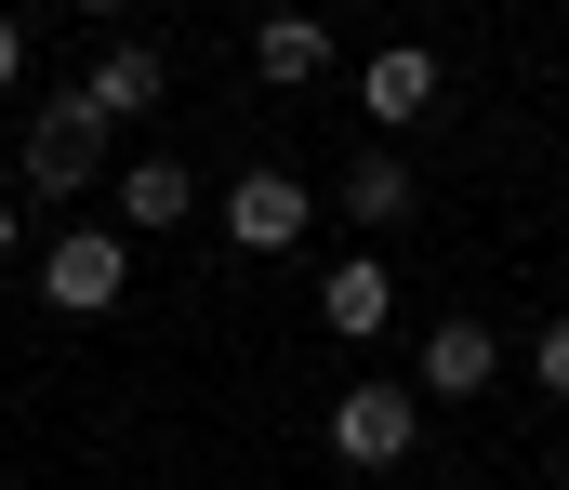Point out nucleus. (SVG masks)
Masks as SVG:
<instances>
[{"label": "nucleus", "instance_id": "nucleus-1", "mask_svg": "<svg viewBox=\"0 0 569 490\" xmlns=\"http://www.w3.org/2000/svg\"><path fill=\"white\" fill-rule=\"evenodd\" d=\"M120 292H133V239L120 226H67L40 252V306L53 319H120Z\"/></svg>", "mask_w": 569, "mask_h": 490}, {"label": "nucleus", "instance_id": "nucleus-2", "mask_svg": "<svg viewBox=\"0 0 569 490\" xmlns=\"http://www.w3.org/2000/svg\"><path fill=\"white\" fill-rule=\"evenodd\" d=\"M318 424H331V464L385 478V464H411V438H425V384H345Z\"/></svg>", "mask_w": 569, "mask_h": 490}, {"label": "nucleus", "instance_id": "nucleus-3", "mask_svg": "<svg viewBox=\"0 0 569 490\" xmlns=\"http://www.w3.org/2000/svg\"><path fill=\"white\" fill-rule=\"evenodd\" d=\"M305 226H318V199H305V172L252 160L239 186H226V239H239V252H291Z\"/></svg>", "mask_w": 569, "mask_h": 490}, {"label": "nucleus", "instance_id": "nucleus-4", "mask_svg": "<svg viewBox=\"0 0 569 490\" xmlns=\"http://www.w3.org/2000/svg\"><path fill=\"white\" fill-rule=\"evenodd\" d=\"M159 80H172V67H159V40H107V53H93V80H80L67 107H80L93 133H120V120H146V107H159Z\"/></svg>", "mask_w": 569, "mask_h": 490}, {"label": "nucleus", "instance_id": "nucleus-5", "mask_svg": "<svg viewBox=\"0 0 569 490\" xmlns=\"http://www.w3.org/2000/svg\"><path fill=\"white\" fill-rule=\"evenodd\" d=\"M358 107H371V133H411V120H437V53H425V40H385V53L358 67Z\"/></svg>", "mask_w": 569, "mask_h": 490}, {"label": "nucleus", "instance_id": "nucleus-6", "mask_svg": "<svg viewBox=\"0 0 569 490\" xmlns=\"http://www.w3.org/2000/svg\"><path fill=\"white\" fill-rule=\"evenodd\" d=\"M93 147H107V133H93L80 107H40V120H27V186H40V199H80V186H93Z\"/></svg>", "mask_w": 569, "mask_h": 490}, {"label": "nucleus", "instance_id": "nucleus-7", "mask_svg": "<svg viewBox=\"0 0 569 490\" xmlns=\"http://www.w3.org/2000/svg\"><path fill=\"white\" fill-rule=\"evenodd\" d=\"M186 212H199L186 160H133V172H120V199H107V226H120V239H172Z\"/></svg>", "mask_w": 569, "mask_h": 490}, {"label": "nucleus", "instance_id": "nucleus-8", "mask_svg": "<svg viewBox=\"0 0 569 490\" xmlns=\"http://www.w3.org/2000/svg\"><path fill=\"white\" fill-rule=\"evenodd\" d=\"M490 371H503L490 319H437L425 331V398H490Z\"/></svg>", "mask_w": 569, "mask_h": 490}, {"label": "nucleus", "instance_id": "nucleus-9", "mask_svg": "<svg viewBox=\"0 0 569 490\" xmlns=\"http://www.w3.org/2000/svg\"><path fill=\"white\" fill-rule=\"evenodd\" d=\"M398 319V279L358 252V266H331V292H318V331H345V344H371V331Z\"/></svg>", "mask_w": 569, "mask_h": 490}, {"label": "nucleus", "instance_id": "nucleus-10", "mask_svg": "<svg viewBox=\"0 0 569 490\" xmlns=\"http://www.w3.org/2000/svg\"><path fill=\"white\" fill-rule=\"evenodd\" d=\"M252 67H266V80H318V67H331V27H318V13H266V27H252Z\"/></svg>", "mask_w": 569, "mask_h": 490}, {"label": "nucleus", "instance_id": "nucleus-11", "mask_svg": "<svg viewBox=\"0 0 569 490\" xmlns=\"http://www.w3.org/2000/svg\"><path fill=\"white\" fill-rule=\"evenodd\" d=\"M345 212H358V226H411V160H398V147L345 160Z\"/></svg>", "mask_w": 569, "mask_h": 490}, {"label": "nucleus", "instance_id": "nucleus-12", "mask_svg": "<svg viewBox=\"0 0 569 490\" xmlns=\"http://www.w3.org/2000/svg\"><path fill=\"white\" fill-rule=\"evenodd\" d=\"M530 384H543V398H569V319L530 331Z\"/></svg>", "mask_w": 569, "mask_h": 490}, {"label": "nucleus", "instance_id": "nucleus-13", "mask_svg": "<svg viewBox=\"0 0 569 490\" xmlns=\"http://www.w3.org/2000/svg\"><path fill=\"white\" fill-rule=\"evenodd\" d=\"M13 80H27V27L0 13V93H13Z\"/></svg>", "mask_w": 569, "mask_h": 490}, {"label": "nucleus", "instance_id": "nucleus-14", "mask_svg": "<svg viewBox=\"0 0 569 490\" xmlns=\"http://www.w3.org/2000/svg\"><path fill=\"white\" fill-rule=\"evenodd\" d=\"M13 239H27V212H13V199H0V266H13Z\"/></svg>", "mask_w": 569, "mask_h": 490}]
</instances>
